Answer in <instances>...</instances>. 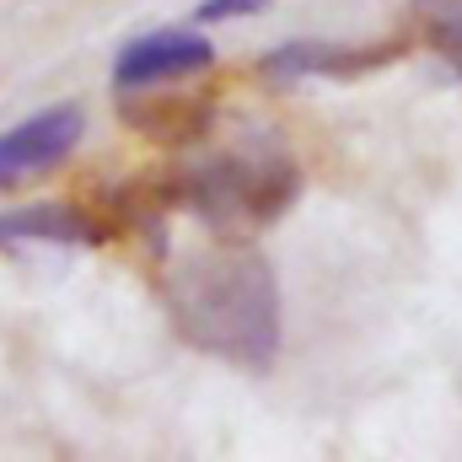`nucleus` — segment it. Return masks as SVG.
<instances>
[{"instance_id": "7", "label": "nucleus", "mask_w": 462, "mask_h": 462, "mask_svg": "<svg viewBox=\"0 0 462 462\" xmlns=\"http://www.w3.org/2000/svg\"><path fill=\"white\" fill-rule=\"evenodd\" d=\"M414 22L425 32V43L452 65L462 81V0H414Z\"/></svg>"}, {"instance_id": "1", "label": "nucleus", "mask_w": 462, "mask_h": 462, "mask_svg": "<svg viewBox=\"0 0 462 462\" xmlns=\"http://www.w3.org/2000/svg\"><path fill=\"white\" fill-rule=\"evenodd\" d=\"M162 301L183 345L242 371H269L280 360V280L274 263L242 236H216L205 247L178 253L162 274Z\"/></svg>"}, {"instance_id": "3", "label": "nucleus", "mask_w": 462, "mask_h": 462, "mask_svg": "<svg viewBox=\"0 0 462 462\" xmlns=\"http://www.w3.org/2000/svg\"><path fill=\"white\" fill-rule=\"evenodd\" d=\"M87 140V108L81 103H49L22 124L0 129V194L65 167L76 156V145Z\"/></svg>"}, {"instance_id": "8", "label": "nucleus", "mask_w": 462, "mask_h": 462, "mask_svg": "<svg viewBox=\"0 0 462 462\" xmlns=\"http://www.w3.org/2000/svg\"><path fill=\"white\" fill-rule=\"evenodd\" d=\"M274 0H199L194 5V27H221V22H242V16H258L269 11Z\"/></svg>"}, {"instance_id": "2", "label": "nucleus", "mask_w": 462, "mask_h": 462, "mask_svg": "<svg viewBox=\"0 0 462 462\" xmlns=\"http://www.w3.org/2000/svg\"><path fill=\"white\" fill-rule=\"evenodd\" d=\"M178 194L221 236H242V231H258L274 216H285V205L301 194V172L291 167L285 151H221L199 162L178 183Z\"/></svg>"}, {"instance_id": "6", "label": "nucleus", "mask_w": 462, "mask_h": 462, "mask_svg": "<svg viewBox=\"0 0 462 462\" xmlns=\"http://www.w3.org/2000/svg\"><path fill=\"white\" fill-rule=\"evenodd\" d=\"M108 226L97 216H87L70 199H38V205H16L0 210V247H103Z\"/></svg>"}, {"instance_id": "4", "label": "nucleus", "mask_w": 462, "mask_h": 462, "mask_svg": "<svg viewBox=\"0 0 462 462\" xmlns=\"http://www.w3.org/2000/svg\"><path fill=\"white\" fill-rule=\"evenodd\" d=\"M216 70V43L194 27H156L140 32L118 49L114 60V87L118 92H151V87H172V81H194Z\"/></svg>"}, {"instance_id": "5", "label": "nucleus", "mask_w": 462, "mask_h": 462, "mask_svg": "<svg viewBox=\"0 0 462 462\" xmlns=\"http://www.w3.org/2000/svg\"><path fill=\"white\" fill-rule=\"evenodd\" d=\"M403 60V43H334V38H291L258 60L263 81H360Z\"/></svg>"}]
</instances>
